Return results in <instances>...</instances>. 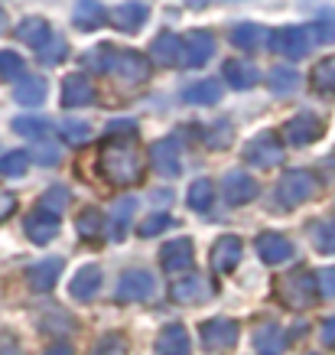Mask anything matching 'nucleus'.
Returning <instances> with one entry per match:
<instances>
[{
	"instance_id": "12",
	"label": "nucleus",
	"mask_w": 335,
	"mask_h": 355,
	"mask_svg": "<svg viewBox=\"0 0 335 355\" xmlns=\"http://www.w3.org/2000/svg\"><path fill=\"white\" fill-rule=\"evenodd\" d=\"M192 251L195 248H192L189 238H176V241H170V245H163V251H160L163 270H166V274H173V277H183L185 270L192 268V261H195Z\"/></svg>"
},
{
	"instance_id": "14",
	"label": "nucleus",
	"mask_w": 335,
	"mask_h": 355,
	"mask_svg": "<svg viewBox=\"0 0 335 355\" xmlns=\"http://www.w3.org/2000/svg\"><path fill=\"white\" fill-rule=\"evenodd\" d=\"M257 254L264 264H287V261H293V245L290 238H283L280 232H264V235L257 238Z\"/></svg>"
},
{
	"instance_id": "25",
	"label": "nucleus",
	"mask_w": 335,
	"mask_h": 355,
	"mask_svg": "<svg viewBox=\"0 0 335 355\" xmlns=\"http://www.w3.org/2000/svg\"><path fill=\"white\" fill-rule=\"evenodd\" d=\"M189 333H185V326L179 323H170L156 336V355H189Z\"/></svg>"
},
{
	"instance_id": "28",
	"label": "nucleus",
	"mask_w": 335,
	"mask_h": 355,
	"mask_svg": "<svg viewBox=\"0 0 335 355\" xmlns=\"http://www.w3.org/2000/svg\"><path fill=\"white\" fill-rule=\"evenodd\" d=\"M309 241L319 254H335V218H316L309 225Z\"/></svg>"
},
{
	"instance_id": "6",
	"label": "nucleus",
	"mask_w": 335,
	"mask_h": 355,
	"mask_svg": "<svg viewBox=\"0 0 335 355\" xmlns=\"http://www.w3.org/2000/svg\"><path fill=\"white\" fill-rule=\"evenodd\" d=\"M199 336H202V349L206 352H212V355L228 352L231 345L238 343V323L218 316V320H208V323L199 326Z\"/></svg>"
},
{
	"instance_id": "27",
	"label": "nucleus",
	"mask_w": 335,
	"mask_h": 355,
	"mask_svg": "<svg viewBox=\"0 0 335 355\" xmlns=\"http://www.w3.org/2000/svg\"><path fill=\"white\" fill-rule=\"evenodd\" d=\"M46 92H49L46 78L23 76V82H17V88H13V101H17V105H26V108H36V105L46 101Z\"/></svg>"
},
{
	"instance_id": "3",
	"label": "nucleus",
	"mask_w": 335,
	"mask_h": 355,
	"mask_svg": "<svg viewBox=\"0 0 335 355\" xmlns=\"http://www.w3.org/2000/svg\"><path fill=\"white\" fill-rule=\"evenodd\" d=\"M316 193H319V183H316L313 173H309V170H290L280 183H277L273 199H277V205H280V209H296L300 202L313 199Z\"/></svg>"
},
{
	"instance_id": "35",
	"label": "nucleus",
	"mask_w": 335,
	"mask_h": 355,
	"mask_svg": "<svg viewBox=\"0 0 335 355\" xmlns=\"http://www.w3.org/2000/svg\"><path fill=\"white\" fill-rule=\"evenodd\" d=\"M23 72H26V62L20 59V53L3 49L0 53V78L3 82H23Z\"/></svg>"
},
{
	"instance_id": "51",
	"label": "nucleus",
	"mask_w": 335,
	"mask_h": 355,
	"mask_svg": "<svg viewBox=\"0 0 335 355\" xmlns=\"http://www.w3.org/2000/svg\"><path fill=\"white\" fill-rule=\"evenodd\" d=\"M46 355H75V352H72V345L55 343V345H49V349H46Z\"/></svg>"
},
{
	"instance_id": "17",
	"label": "nucleus",
	"mask_w": 335,
	"mask_h": 355,
	"mask_svg": "<svg viewBox=\"0 0 335 355\" xmlns=\"http://www.w3.org/2000/svg\"><path fill=\"white\" fill-rule=\"evenodd\" d=\"M183 59V36H176V33H160L156 40L150 43V62L153 65H163V69H170Z\"/></svg>"
},
{
	"instance_id": "16",
	"label": "nucleus",
	"mask_w": 335,
	"mask_h": 355,
	"mask_svg": "<svg viewBox=\"0 0 335 355\" xmlns=\"http://www.w3.org/2000/svg\"><path fill=\"white\" fill-rule=\"evenodd\" d=\"M241 264V238L238 235H221L212 248V268L218 274H231Z\"/></svg>"
},
{
	"instance_id": "11",
	"label": "nucleus",
	"mask_w": 335,
	"mask_h": 355,
	"mask_svg": "<svg viewBox=\"0 0 335 355\" xmlns=\"http://www.w3.org/2000/svg\"><path fill=\"white\" fill-rule=\"evenodd\" d=\"M215 55V36L208 30H189L183 36V62L199 69Z\"/></svg>"
},
{
	"instance_id": "39",
	"label": "nucleus",
	"mask_w": 335,
	"mask_h": 355,
	"mask_svg": "<svg viewBox=\"0 0 335 355\" xmlns=\"http://www.w3.org/2000/svg\"><path fill=\"white\" fill-rule=\"evenodd\" d=\"M26 166H30L26 150H10V153H3V157H0V176H23Z\"/></svg>"
},
{
	"instance_id": "44",
	"label": "nucleus",
	"mask_w": 335,
	"mask_h": 355,
	"mask_svg": "<svg viewBox=\"0 0 335 355\" xmlns=\"http://www.w3.org/2000/svg\"><path fill=\"white\" fill-rule=\"evenodd\" d=\"M231 134H235V130H231L228 121H215V124L206 130V144L212 147V150H221V147L231 144Z\"/></svg>"
},
{
	"instance_id": "20",
	"label": "nucleus",
	"mask_w": 335,
	"mask_h": 355,
	"mask_svg": "<svg viewBox=\"0 0 335 355\" xmlns=\"http://www.w3.org/2000/svg\"><path fill=\"white\" fill-rule=\"evenodd\" d=\"M98 291H101V268H98V264L78 268L72 284H69V297H72V300H91Z\"/></svg>"
},
{
	"instance_id": "48",
	"label": "nucleus",
	"mask_w": 335,
	"mask_h": 355,
	"mask_svg": "<svg viewBox=\"0 0 335 355\" xmlns=\"http://www.w3.org/2000/svg\"><path fill=\"white\" fill-rule=\"evenodd\" d=\"M316 287L323 297H335V268H325L316 274Z\"/></svg>"
},
{
	"instance_id": "46",
	"label": "nucleus",
	"mask_w": 335,
	"mask_h": 355,
	"mask_svg": "<svg viewBox=\"0 0 335 355\" xmlns=\"http://www.w3.org/2000/svg\"><path fill=\"white\" fill-rule=\"evenodd\" d=\"M316 43H335V13H323L316 23H309Z\"/></svg>"
},
{
	"instance_id": "13",
	"label": "nucleus",
	"mask_w": 335,
	"mask_h": 355,
	"mask_svg": "<svg viewBox=\"0 0 335 355\" xmlns=\"http://www.w3.org/2000/svg\"><path fill=\"white\" fill-rule=\"evenodd\" d=\"M221 193H225L228 205H244L257 196V183H254V176H248V173L231 170L221 176Z\"/></svg>"
},
{
	"instance_id": "42",
	"label": "nucleus",
	"mask_w": 335,
	"mask_h": 355,
	"mask_svg": "<svg viewBox=\"0 0 335 355\" xmlns=\"http://www.w3.org/2000/svg\"><path fill=\"white\" fill-rule=\"evenodd\" d=\"M13 130L20 134V137H33V140H39L49 134V121L43 118H17L13 121Z\"/></svg>"
},
{
	"instance_id": "1",
	"label": "nucleus",
	"mask_w": 335,
	"mask_h": 355,
	"mask_svg": "<svg viewBox=\"0 0 335 355\" xmlns=\"http://www.w3.org/2000/svg\"><path fill=\"white\" fill-rule=\"evenodd\" d=\"M98 170L101 176L114 186H134L143 180V153L137 150L134 140H118V144H108L101 157H98Z\"/></svg>"
},
{
	"instance_id": "36",
	"label": "nucleus",
	"mask_w": 335,
	"mask_h": 355,
	"mask_svg": "<svg viewBox=\"0 0 335 355\" xmlns=\"http://www.w3.org/2000/svg\"><path fill=\"white\" fill-rule=\"evenodd\" d=\"M313 88L316 92H325V95H335V55L332 59H323L313 69Z\"/></svg>"
},
{
	"instance_id": "52",
	"label": "nucleus",
	"mask_w": 335,
	"mask_h": 355,
	"mask_svg": "<svg viewBox=\"0 0 335 355\" xmlns=\"http://www.w3.org/2000/svg\"><path fill=\"white\" fill-rule=\"evenodd\" d=\"M7 30V13H3V7H0V33Z\"/></svg>"
},
{
	"instance_id": "31",
	"label": "nucleus",
	"mask_w": 335,
	"mask_h": 355,
	"mask_svg": "<svg viewBox=\"0 0 335 355\" xmlns=\"http://www.w3.org/2000/svg\"><path fill=\"white\" fill-rule=\"evenodd\" d=\"M183 98L189 105H215L218 98H221V82L215 78H206V82H195L183 92Z\"/></svg>"
},
{
	"instance_id": "34",
	"label": "nucleus",
	"mask_w": 335,
	"mask_h": 355,
	"mask_svg": "<svg viewBox=\"0 0 335 355\" xmlns=\"http://www.w3.org/2000/svg\"><path fill=\"white\" fill-rule=\"evenodd\" d=\"M267 85H271L273 95H290L293 88L300 85V72H293V69H287V65H277V69H271Z\"/></svg>"
},
{
	"instance_id": "9",
	"label": "nucleus",
	"mask_w": 335,
	"mask_h": 355,
	"mask_svg": "<svg viewBox=\"0 0 335 355\" xmlns=\"http://www.w3.org/2000/svg\"><path fill=\"white\" fill-rule=\"evenodd\" d=\"M153 293H156V277H153L150 270H124L120 274V284H118V300L130 303V300H150Z\"/></svg>"
},
{
	"instance_id": "29",
	"label": "nucleus",
	"mask_w": 335,
	"mask_h": 355,
	"mask_svg": "<svg viewBox=\"0 0 335 355\" xmlns=\"http://www.w3.org/2000/svg\"><path fill=\"white\" fill-rule=\"evenodd\" d=\"M134 212H137V199L134 196H127V199H120L118 205H114V212H111V241H120V238L127 235V225L130 218H134Z\"/></svg>"
},
{
	"instance_id": "43",
	"label": "nucleus",
	"mask_w": 335,
	"mask_h": 355,
	"mask_svg": "<svg viewBox=\"0 0 335 355\" xmlns=\"http://www.w3.org/2000/svg\"><path fill=\"white\" fill-rule=\"evenodd\" d=\"M59 130H62V137L72 144V147H78V144H88L91 140V128H88L85 121H62L59 124Z\"/></svg>"
},
{
	"instance_id": "10",
	"label": "nucleus",
	"mask_w": 335,
	"mask_h": 355,
	"mask_svg": "<svg viewBox=\"0 0 335 355\" xmlns=\"http://www.w3.org/2000/svg\"><path fill=\"white\" fill-rule=\"evenodd\" d=\"M323 134H325V124L316 118V114H296V118H290L287 128H283V137H287V144H293V147L316 144Z\"/></svg>"
},
{
	"instance_id": "15",
	"label": "nucleus",
	"mask_w": 335,
	"mask_h": 355,
	"mask_svg": "<svg viewBox=\"0 0 335 355\" xmlns=\"http://www.w3.org/2000/svg\"><path fill=\"white\" fill-rule=\"evenodd\" d=\"M254 349H257L260 355H283L287 352V336H283L280 323L264 320V323L254 326Z\"/></svg>"
},
{
	"instance_id": "24",
	"label": "nucleus",
	"mask_w": 335,
	"mask_h": 355,
	"mask_svg": "<svg viewBox=\"0 0 335 355\" xmlns=\"http://www.w3.org/2000/svg\"><path fill=\"white\" fill-rule=\"evenodd\" d=\"M228 40L238 46V49L251 53V49H264L267 40H271V33L264 30V26H257V23H238V26H231Z\"/></svg>"
},
{
	"instance_id": "23",
	"label": "nucleus",
	"mask_w": 335,
	"mask_h": 355,
	"mask_svg": "<svg viewBox=\"0 0 335 355\" xmlns=\"http://www.w3.org/2000/svg\"><path fill=\"white\" fill-rule=\"evenodd\" d=\"M59 274H62V258H46L39 261V264H33L30 270H26V280H30L33 291H53L55 280H59Z\"/></svg>"
},
{
	"instance_id": "22",
	"label": "nucleus",
	"mask_w": 335,
	"mask_h": 355,
	"mask_svg": "<svg viewBox=\"0 0 335 355\" xmlns=\"http://www.w3.org/2000/svg\"><path fill=\"white\" fill-rule=\"evenodd\" d=\"M26 235H30L33 245H49L55 235H59V218L36 209L33 216H26Z\"/></svg>"
},
{
	"instance_id": "8",
	"label": "nucleus",
	"mask_w": 335,
	"mask_h": 355,
	"mask_svg": "<svg viewBox=\"0 0 335 355\" xmlns=\"http://www.w3.org/2000/svg\"><path fill=\"white\" fill-rule=\"evenodd\" d=\"M215 297V284L202 274H185V277L173 280V300L183 303V306H192V303H206Z\"/></svg>"
},
{
	"instance_id": "32",
	"label": "nucleus",
	"mask_w": 335,
	"mask_h": 355,
	"mask_svg": "<svg viewBox=\"0 0 335 355\" xmlns=\"http://www.w3.org/2000/svg\"><path fill=\"white\" fill-rule=\"evenodd\" d=\"M72 20H75L78 30H98V26L108 23V10H105L101 3H78L75 13H72Z\"/></svg>"
},
{
	"instance_id": "19",
	"label": "nucleus",
	"mask_w": 335,
	"mask_h": 355,
	"mask_svg": "<svg viewBox=\"0 0 335 355\" xmlns=\"http://www.w3.org/2000/svg\"><path fill=\"white\" fill-rule=\"evenodd\" d=\"M150 163L160 176H179V147H176V140H156L150 147Z\"/></svg>"
},
{
	"instance_id": "21",
	"label": "nucleus",
	"mask_w": 335,
	"mask_h": 355,
	"mask_svg": "<svg viewBox=\"0 0 335 355\" xmlns=\"http://www.w3.org/2000/svg\"><path fill=\"white\" fill-rule=\"evenodd\" d=\"M221 72H225V82L231 88H254L260 82V69L254 62H244V59H228L225 65H221Z\"/></svg>"
},
{
	"instance_id": "33",
	"label": "nucleus",
	"mask_w": 335,
	"mask_h": 355,
	"mask_svg": "<svg viewBox=\"0 0 335 355\" xmlns=\"http://www.w3.org/2000/svg\"><path fill=\"white\" fill-rule=\"evenodd\" d=\"M212 199H215V186H212V180H195L192 186H189V205H192L195 212H208L212 209Z\"/></svg>"
},
{
	"instance_id": "18",
	"label": "nucleus",
	"mask_w": 335,
	"mask_h": 355,
	"mask_svg": "<svg viewBox=\"0 0 335 355\" xmlns=\"http://www.w3.org/2000/svg\"><path fill=\"white\" fill-rule=\"evenodd\" d=\"M91 98H95V85H91V78L82 76V72H72V76L62 82L65 108H85V105H91Z\"/></svg>"
},
{
	"instance_id": "40",
	"label": "nucleus",
	"mask_w": 335,
	"mask_h": 355,
	"mask_svg": "<svg viewBox=\"0 0 335 355\" xmlns=\"http://www.w3.org/2000/svg\"><path fill=\"white\" fill-rule=\"evenodd\" d=\"M26 157H30L33 163H39V166H55V163L62 160V150H59V144L46 140V144H36Z\"/></svg>"
},
{
	"instance_id": "45",
	"label": "nucleus",
	"mask_w": 335,
	"mask_h": 355,
	"mask_svg": "<svg viewBox=\"0 0 335 355\" xmlns=\"http://www.w3.org/2000/svg\"><path fill=\"white\" fill-rule=\"evenodd\" d=\"M65 53H69V46H65V40H59V36H53L49 43L39 49V62L43 65H59L65 59Z\"/></svg>"
},
{
	"instance_id": "50",
	"label": "nucleus",
	"mask_w": 335,
	"mask_h": 355,
	"mask_svg": "<svg viewBox=\"0 0 335 355\" xmlns=\"http://www.w3.org/2000/svg\"><path fill=\"white\" fill-rule=\"evenodd\" d=\"M120 130H124V134H134L137 124H134V121H114V124H111V134H120Z\"/></svg>"
},
{
	"instance_id": "41",
	"label": "nucleus",
	"mask_w": 335,
	"mask_h": 355,
	"mask_svg": "<svg viewBox=\"0 0 335 355\" xmlns=\"http://www.w3.org/2000/svg\"><path fill=\"white\" fill-rule=\"evenodd\" d=\"M39 209H43V212H49V216H55L59 218V212H62L65 209V202H69V189H65V186H53V189H46L43 193V199H39Z\"/></svg>"
},
{
	"instance_id": "30",
	"label": "nucleus",
	"mask_w": 335,
	"mask_h": 355,
	"mask_svg": "<svg viewBox=\"0 0 335 355\" xmlns=\"http://www.w3.org/2000/svg\"><path fill=\"white\" fill-rule=\"evenodd\" d=\"M118 30H124V33H137L143 26V20L150 17V10H147V3H120L118 7Z\"/></svg>"
},
{
	"instance_id": "2",
	"label": "nucleus",
	"mask_w": 335,
	"mask_h": 355,
	"mask_svg": "<svg viewBox=\"0 0 335 355\" xmlns=\"http://www.w3.org/2000/svg\"><path fill=\"white\" fill-rule=\"evenodd\" d=\"M277 297H280V303L287 310H306V306H313L316 297H319L316 274L306 268L290 270V274L280 277V284H277Z\"/></svg>"
},
{
	"instance_id": "26",
	"label": "nucleus",
	"mask_w": 335,
	"mask_h": 355,
	"mask_svg": "<svg viewBox=\"0 0 335 355\" xmlns=\"http://www.w3.org/2000/svg\"><path fill=\"white\" fill-rule=\"evenodd\" d=\"M17 40H20L23 46H33V49L39 53V49L53 40V30H49V23H46L43 17H26V20L17 26Z\"/></svg>"
},
{
	"instance_id": "37",
	"label": "nucleus",
	"mask_w": 335,
	"mask_h": 355,
	"mask_svg": "<svg viewBox=\"0 0 335 355\" xmlns=\"http://www.w3.org/2000/svg\"><path fill=\"white\" fill-rule=\"evenodd\" d=\"M127 352H130V345L120 333H105L91 345V355H127Z\"/></svg>"
},
{
	"instance_id": "4",
	"label": "nucleus",
	"mask_w": 335,
	"mask_h": 355,
	"mask_svg": "<svg viewBox=\"0 0 335 355\" xmlns=\"http://www.w3.org/2000/svg\"><path fill=\"white\" fill-rule=\"evenodd\" d=\"M105 72L111 76H118L124 85H141L150 78V59L141 53H134V49H111L108 53V62H105Z\"/></svg>"
},
{
	"instance_id": "7",
	"label": "nucleus",
	"mask_w": 335,
	"mask_h": 355,
	"mask_svg": "<svg viewBox=\"0 0 335 355\" xmlns=\"http://www.w3.org/2000/svg\"><path fill=\"white\" fill-rule=\"evenodd\" d=\"M271 40H273L271 49L283 53L287 59H303V55L316 46V36H313V30H309V26H287V30L273 33Z\"/></svg>"
},
{
	"instance_id": "5",
	"label": "nucleus",
	"mask_w": 335,
	"mask_h": 355,
	"mask_svg": "<svg viewBox=\"0 0 335 355\" xmlns=\"http://www.w3.org/2000/svg\"><path fill=\"white\" fill-rule=\"evenodd\" d=\"M244 160H248L254 170H273V166H280V160H283L280 137H277L273 130L257 134L254 140H248V147H244Z\"/></svg>"
},
{
	"instance_id": "49",
	"label": "nucleus",
	"mask_w": 335,
	"mask_h": 355,
	"mask_svg": "<svg viewBox=\"0 0 335 355\" xmlns=\"http://www.w3.org/2000/svg\"><path fill=\"white\" fill-rule=\"evenodd\" d=\"M319 336H323L325 345H332V349H335V316H329V320L319 326Z\"/></svg>"
},
{
	"instance_id": "38",
	"label": "nucleus",
	"mask_w": 335,
	"mask_h": 355,
	"mask_svg": "<svg viewBox=\"0 0 335 355\" xmlns=\"http://www.w3.org/2000/svg\"><path fill=\"white\" fill-rule=\"evenodd\" d=\"M101 225H105V218H101V212H98V209H85V212L75 218L78 235L85 238V241H91V238L101 235Z\"/></svg>"
},
{
	"instance_id": "47",
	"label": "nucleus",
	"mask_w": 335,
	"mask_h": 355,
	"mask_svg": "<svg viewBox=\"0 0 335 355\" xmlns=\"http://www.w3.org/2000/svg\"><path fill=\"white\" fill-rule=\"evenodd\" d=\"M170 225H173V218L166 216V212L147 216V218H143V225H141V238H153V235H160L163 228H170Z\"/></svg>"
}]
</instances>
